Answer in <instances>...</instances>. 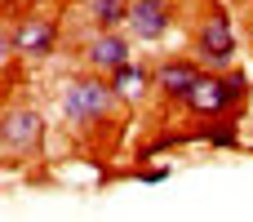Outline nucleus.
<instances>
[{
	"label": "nucleus",
	"instance_id": "f257e3e1",
	"mask_svg": "<svg viewBox=\"0 0 253 222\" xmlns=\"http://www.w3.org/2000/svg\"><path fill=\"white\" fill-rule=\"evenodd\" d=\"M120 102H125V98L116 93V85H111L102 71L76 76V80H67L62 93H58V111H62V120H71V125H80V129L102 125Z\"/></svg>",
	"mask_w": 253,
	"mask_h": 222
},
{
	"label": "nucleus",
	"instance_id": "0eeeda50",
	"mask_svg": "<svg viewBox=\"0 0 253 222\" xmlns=\"http://www.w3.org/2000/svg\"><path fill=\"white\" fill-rule=\"evenodd\" d=\"M200 76H205L200 58H165V62L156 67V89H160L169 102H187V93L200 85Z\"/></svg>",
	"mask_w": 253,
	"mask_h": 222
},
{
	"label": "nucleus",
	"instance_id": "6e6552de",
	"mask_svg": "<svg viewBox=\"0 0 253 222\" xmlns=\"http://www.w3.org/2000/svg\"><path fill=\"white\" fill-rule=\"evenodd\" d=\"M107 80L116 85V93H120L125 102H138L147 89H156V71H151V67H142V62H133V58H129L125 67H116Z\"/></svg>",
	"mask_w": 253,
	"mask_h": 222
},
{
	"label": "nucleus",
	"instance_id": "9b49d317",
	"mask_svg": "<svg viewBox=\"0 0 253 222\" xmlns=\"http://www.w3.org/2000/svg\"><path fill=\"white\" fill-rule=\"evenodd\" d=\"M169 174H173V165H151V169H133V178H138V182H151V187H156V182H165Z\"/></svg>",
	"mask_w": 253,
	"mask_h": 222
},
{
	"label": "nucleus",
	"instance_id": "423d86ee",
	"mask_svg": "<svg viewBox=\"0 0 253 222\" xmlns=\"http://www.w3.org/2000/svg\"><path fill=\"white\" fill-rule=\"evenodd\" d=\"M129 40H133L129 31H93V40L84 44V67L111 76L116 67H125V62L133 58V44H129Z\"/></svg>",
	"mask_w": 253,
	"mask_h": 222
},
{
	"label": "nucleus",
	"instance_id": "9d476101",
	"mask_svg": "<svg viewBox=\"0 0 253 222\" xmlns=\"http://www.w3.org/2000/svg\"><path fill=\"white\" fill-rule=\"evenodd\" d=\"M213 151H236V147H245V138H240V125H236V116H218V120H209V129L200 133Z\"/></svg>",
	"mask_w": 253,
	"mask_h": 222
},
{
	"label": "nucleus",
	"instance_id": "7ed1b4c3",
	"mask_svg": "<svg viewBox=\"0 0 253 222\" xmlns=\"http://www.w3.org/2000/svg\"><path fill=\"white\" fill-rule=\"evenodd\" d=\"M205 71H231L236 67V53H240V40H236V27L222 9H213L200 27H196V49Z\"/></svg>",
	"mask_w": 253,
	"mask_h": 222
},
{
	"label": "nucleus",
	"instance_id": "20e7f679",
	"mask_svg": "<svg viewBox=\"0 0 253 222\" xmlns=\"http://www.w3.org/2000/svg\"><path fill=\"white\" fill-rule=\"evenodd\" d=\"M4 44H9L13 58H49L58 49V22L44 18V13H27L9 27Z\"/></svg>",
	"mask_w": 253,
	"mask_h": 222
},
{
	"label": "nucleus",
	"instance_id": "39448f33",
	"mask_svg": "<svg viewBox=\"0 0 253 222\" xmlns=\"http://www.w3.org/2000/svg\"><path fill=\"white\" fill-rule=\"evenodd\" d=\"M173 27V0H133L129 4V22L125 31L142 44H156L165 31Z\"/></svg>",
	"mask_w": 253,
	"mask_h": 222
},
{
	"label": "nucleus",
	"instance_id": "f8f14e48",
	"mask_svg": "<svg viewBox=\"0 0 253 222\" xmlns=\"http://www.w3.org/2000/svg\"><path fill=\"white\" fill-rule=\"evenodd\" d=\"M245 36H249V44H253V9H249V18H245Z\"/></svg>",
	"mask_w": 253,
	"mask_h": 222
},
{
	"label": "nucleus",
	"instance_id": "f03ea898",
	"mask_svg": "<svg viewBox=\"0 0 253 222\" xmlns=\"http://www.w3.org/2000/svg\"><path fill=\"white\" fill-rule=\"evenodd\" d=\"M0 142H4L9 169L22 165V160H36V156H40V142H44V116H40L36 107L9 102V107H4V125H0Z\"/></svg>",
	"mask_w": 253,
	"mask_h": 222
},
{
	"label": "nucleus",
	"instance_id": "1a4fd4ad",
	"mask_svg": "<svg viewBox=\"0 0 253 222\" xmlns=\"http://www.w3.org/2000/svg\"><path fill=\"white\" fill-rule=\"evenodd\" d=\"M129 4L133 0H89V22L93 31H120L129 22Z\"/></svg>",
	"mask_w": 253,
	"mask_h": 222
}]
</instances>
